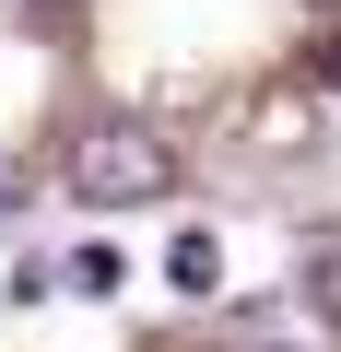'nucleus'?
<instances>
[{"mask_svg": "<svg viewBox=\"0 0 341 352\" xmlns=\"http://www.w3.org/2000/svg\"><path fill=\"white\" fill-rule=\"evenodd\" d=\"M165 188H177V141H153L141 118H106V129L71 141V200H94V212H141V200H165Z\"/></svg>", "mask_w": 341, "mask_h": 352, "instance_id": "1", "label": "nucleus"}, {"mask_svg": "<svg viewBox=\"0 0 341 352\" xmlns=\"http://www.w3.org/2000/svg\"><path fill=\"white\" fill-rule=\"evenodd\" d=\"M165 282L177 294H224V235H177L165 247Z\"/></svg>", "mask_w": 341, "mask_h": 352, "instance_id": "2", "label": "nucleus"}]
</instances>
